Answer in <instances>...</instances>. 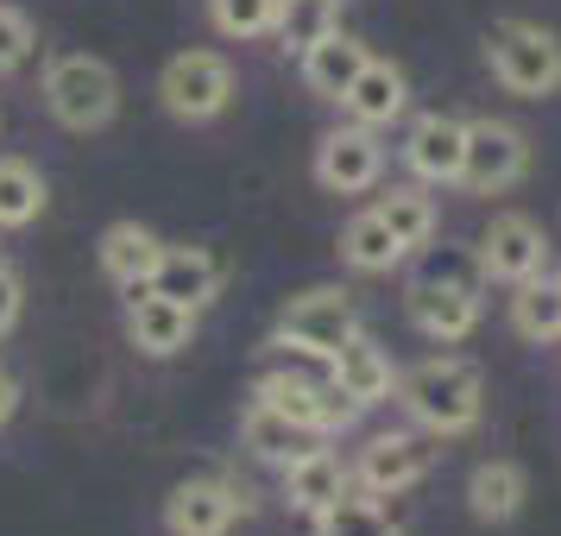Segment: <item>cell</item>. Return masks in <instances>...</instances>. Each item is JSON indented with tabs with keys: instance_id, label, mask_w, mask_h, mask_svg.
Returning <instances> with one entry per match:
<instances>
[{
	"instance_id": "cell-1",
	"label": "cell",
	"mask_w": 561,
	"mask_h": 536,
	"mask_svg": "<svg viewBox=\"0 0 561 536\" xmlns=\"http://www.w3.org/2000/svg\"><path fill=\"white\" fill-rule=\"evenodd\" d=\"M398 404L430 435H467L485 417V379L473 360H423L398 379Z\"/></svg>"
},
{
	"instance_id": "cell-2",
	"label": "cell",
	"mask_w": 561,
	"mask_h": 536,
	"mask_svg": "<svg viewBox=\"0 0 561 536\" xmlns=\"http://www.w3.org/2000/svg\"><path fill=\"white\" fill-rule=\"evenodd\" d=\"M45 107L57 127L70 133H102L121 114V77L107 70L102 57L89 52H64L45 64Z\"/></svg>"
},
{
	"instance_id": "cell-3",
	"label": "cell",
	"mask_w": 561,
	"mask_h": 536,
	"mask_svg": "<svg viewBox=\"0 0 561 536\" xmlns=\"http://www.w3.org/2000/svg\"><path fill=\"white\" fill-rule=\"evenodd\" d=\"M485 64H492V77L505 82L511 95L542 102V95L561 89V38L530 26V20H499L485 32Z\"/></svg>"
},
{
	"instance_id": "cell-4",
	"label": "cell",
	"mask_w": 561,
	"mask_h": 536,
	"mask_svg": "<svg viewBox=\"0 0 561 536\" xmlns=\"http://www.w3.org/2000/svg\"><path fill=\"white\" fill-rule=\"evenodd\" d=\"M359 334V309L347 290H334V284H316L304 297H290L278 316V329H272V347H297L309 360H334L347 341Z\"/></svg>"
},
{
	"instance_id": "cell-5",
	"label": "cell",
	"mask_w": 561,
	"mask_h": 536,
	"mask_svg": "<svg viewBox=\"0 0 561 536\" xmlns=\"http://www.w3.org/2000/svg\"><path fill=\"white\" fill-rule=\"evenodd\" d=\"M158 102L171 121L183 127H203V121H221L233 107V70L221 52H178L164 70H158Z\"/></svg>"
},
{
	"instance_id": "cell-6",
	"label": "cell",
	"mask_w": 561,
	"mask_h": 536,
	"mask_svg": "<svg viewBox=\"0 0 561 536\" xmlns=\"http://www.w3.org/2000/svg\"><path fill=\"white\" fill-rule=\"evenodd\" d=\"M530 171V139L511 127V121H467V164H460V183L473 196H505L517 190Z\"/></svg>"
},
{
	"instance_id": "cell-7",
	"label": "cell",
	"mask_w": 561,
	"mask_h": 536,
	"mask_svg": "<svg viewBox=\"0 0 561 536\" xmlns=\"http://www.w3.org/2000/svg\"><path fill=\"white\" fill-rule=\"evenodd\" d=\"M385 171V146H379V127H329L316 139V183L329 196H366Z\"/></svg>"
},
{
	"instance_id": "cell-8",
	"label": "cell",
	"mask_w": 561,
	"mask_h": 536,
	"mask_svg": "<svg viewBox=\"0 0 561 536\" xmlns=\"http://www.w3.org/2000/svg\"><path fill=\"white\" fill-rule=\"evenodd\" d=\"M253 398L259 404H272V410H284L290 423H304V430H316V435H334V430H347L359 417V404L354 398H341V385H316V379H290V373H265V379L253 385Z\"/></svg>"
},
{
	"instance_id": "cell-9",
	"label": "cell",
	"mask_w": 561,
	"mask_h": 536,
	"mask_svg": "<svg viewBox=\"0 0 561 536\" xmlns=\"http://www.w3.org/2000/svg\"><path fill=\"white\" fill-rule=\"evenodd\" d=\"M480 272L499 284H530L542 278V265H549V247H542V228H536L530 215H492V228L480 233Z\"/></svg>"
},
{
	"instance_id": "cell-10",
	"label": "cell",
	"mask_w": 561,
	"mask_h": 536,
	"mask_svg": "<svg viewBox=\"0 0 561 536\" xmlns=\"http://www.w3.org/2000/svg\"><path fill=\"white\" fill-rule=\"evenodd\" d=\"M240 511H253L247 486L228 480H183L171 499H164V531L171 536H228V524Z\"/></svg>"
},
{
	"instance_id": "cell-11",
	"label": "cell",
	"mask_w": 561,
	"mask_h": 536,
	"mask_svg": "<svg viewBox=\"0 0 561 536\" xmlns=\"http://www.w3.org/2000/svg\"><path fill=\"white\" fill-rule=\"evenodd\" d=\"M430 467H435V448L423 442V435L391 430V435H373V442L359 448L354 480H359V492L385 499V492H404V486H416Z\"/></svg>"
},
{
	"instance_id": "cell-12",
	"label": "cell",
	"mask_w": 561,
	"mask_h": 536,
	"mask_svg": "<svg viewBox=\"0 0 561 536\" xmlns=\"http://www.w3.org/2000/svg\"><path fill=\"white\" fill-rule=\"evenodd\" d=\"M404 309H410V322H416V334H430V341H467V334L480 329V290H467V284L410 278Z\"/></svg>"
},
{
	"instance_id": "cell-13",
	"label": "cell",
	"mask_w": 561,
	"mask_h": 536,
	"mask_svg": "<svg viewBox=\"0 0 561 536\" xmlns=\"http://www.w3.org/2000/svg\"><path fill=\"white\" fill-rule=\"evenodd\" d=\"M190 334H196V309L171 304V297H158V290H133V297H127V341L146 360L183 354V347H190Z\"/></svg>"
},
{
	"instance_id": "cell-14",
	"label": "cell",
	"mask_w": 561,
	"mask_h": 536,
	"mask_svg": "<svg viewBox=\"0 0 561 536\" xmlns=\"http://www.w3.org/2000/svg\"><path fill=\"white\" fill-rule=\"evenodd\" d=\"M404 164L416 183H460L467 164V121L455 114H423L404 139Z\"/></svg>"
},
{
	"instance_id": "cell-15",
	"label": "cell",
	"mask_w": 561,
	"mask_h": 536,
	"mask_svg": "<svg viewBox=\"0 0 561 536\" xmlns=\"http://www.w3.org/2000/svg\"><path fill=\"white\" fill-rule=\"evenodd\" d=\"M95 259H102V278L121 284V290H152V272L158 259H164V240L152 228H139V221H114V228L95 240Z\"/></svg>"
},
{
	"instance_id": "cell-16",
	"label": "cell",
	"mask_w": 561,
	"mask_h": 536,
	"mask_svg": "<svg viewBox=\"0 0 561 536\" xmlns=\"http://www.w3.org/2000/svg\"><path fill=\"white\" fill-rule=\"evenodd\" d=\"M373 64V52L359 45L354 32H341L334 26L329 38H316L304 57H297V70H304V89L316 95V102H341L347 89L359 82V70Z\"/></svg>"
},
{
	"instance_id": "cell-17",
	"label": "cell",
	"mask_w": 561,
	"mask_h": 536,
	"mask_svg": "<svg viewBox=\"0 0 561 536\" xmlns=\"http://www.w3.org/2000/svg\"><path fill=\"white\" fill-rule=\"evenodd\" d=\"M152 290L203 316L221 297V259L208 253V247H164V259H158V272H152Z\"/></svg>"
},
{
	"instance_id": "cell-18",
	"label": "cell",
	"mask_w": 561,
	"mask_h": 536,
	"mask_svg": "<svg viewBox=\"0 0 561 536\" xmlns=\"http://www.w3.org/2000/svg\"><path fill=\"white\" fill-rule=\"evenodd\" d=\"M347 492H354V467H341V455H329V448H309L304 460L284 467V499L304 511V517H322Z\"/></svg>"
},
{
	"instance_id": "cell-19",
	"label": "cell",
	"mask_w": 561,
	"mask_h": 536,
	"mask_svg": "<svg viewBox=\"0 0 561 536\" xmlns=\"http://www.w3.org/2000/svg\"><path fill=\"white\" fill-rule=\"evenodd\" d=\"M341 107H347V121H359V127H391L410 107V77L391 57H373V64L359 70V82L341 95Z\"/></svg>"
},
{
	"instance_id": "cell-20",
	"label": "cell",
	"mask_w": 561,
	"mask_h": 536,
	"mask_svg": "<svg viewBox=\"0 0 561 536\" xmlns=\"http://www.w3.org/2000/svg\"><path fill=\"white\" fill-rule=\"evenodd\" d=\"M329 379L341 385V398H354L359 410L366 404H385V398H398V373H391V360L366 341V334H354L341 354L329 360Z\"/></svg>"
},
{
	"instance_id": "cell-21",
	"label": "cell",
	"mask_w": 561,
	"mask_h": 536,
	"mask_svg": "<svg viewBox=\"0 0 561 536\" xmlns=\"http://www.w3.org/2000/svg\"><path fill=\"white\" fill-rule=\"evenodd\" d=\"M240 442H247V455H259L265 467H290V460H304L309 448H316V430H304V423H290L284 410L272 404H247V417H240Z\"/></svg>"
},
{
	"instance_id": "cell-22",
	"label": "cell",
	"mask_w": 561,
	"mask_h": 536,
	"mask_svg": "<svg viewBox=\"0 0 561 536\" xmlns=\"http://www.w3.org/2000/svg\"><path fill=\"white\" fill-rule=\"evenodd\" d=\"M404 240L391 233V221H385L379 208H359L354 221L341 228V265L347 272H359V278H379V272H391V265H404Z\"/></svg>"
},
{
	"instance_id": "cell-23",
	"label": "cell",
	"mask_w": 561,
	"mask_h": 536,
	"mask_svg": "<svg viewBox=\"0 0 561 536\" xmlns=\"http://www.w3.org/2000/svg\"><path fill=\"white\" fill-rule=\"evenodd\" d=\"M524 499H530V480H524L517 460H480L473 480H467V511L480 524H511L524 511Z\"/></svg>"
},
{
	"instance_id": "cell-24",
	"label": "cell",
	"mask_w": 561,
	"mask_h": 536,
	"mask_svg": "<svg viewBox=\"0 0 561 536\" xmlns=\"http://www.w3.org/2000/svg\"><path fill=\"white\" fill-rule=\"evenodd\" d=\"M45 203H51V190L38 178V164L32 158H0V228L7 233L32 228L45 215Z\"/></svg>"
},
{
	"instance_id": "cell-25",
	"label": "cell",
	"mask_w": 561,
	"mask_h": 536,
	"mask_svg": "<svg viewBox=\"0 0 561 536\" xmlns=\"http://www.w3.org/2000/svg\"><path fill=\"white\" fill-rule=\"evenodd\" d=\"M511 329L524 341H561V278H530L511 297Z\"/></svg>"
},
{
	"instance_id": "cell-26",
	"label": "cell",
	"mask_w": 561,
	"mask_h": 536,
	"mask_svg": "<svg viewBox=\"0 0 561 536\" xmlns=\"http://www.w3.org/2000/svg\"><path fill=\"white\" fill-rule=\"evenodd\" d=\"M334 26H341V0H284L272 38H278L284 52L304 57L309 45H316V38H329Z\"/></svg>"
},
{
	"instance_id": "cell-27",
	"label": "cell",
	"mask_w": 561,
	"mask_h": 536,
	"mask_svg": "<svg viewBox=\"0 0 561 536\" xmlns=\"http://www.w3.org/2000/svg\"><path fill=\"white\" fill-rule=\"evenodd\" d=\"M391 221V233L404 240L410 253L416 247H430V233H435V203H430V190H416V183H398V190H385L379 203H373Z\"/></svg>"
},
{
	"instance_id": "cell-28",
	"label": "cell",
	"mask_w": 561,
	"mask_h": 536,
	"mask_svg": "<svg viewBox=\"0 0 561 536\" xmlns=\"http://www.w3.org/2000/svg\"><path fill=\"white\" fill-rule=\"evenodd\" d=\"M203 7H208V26L221 38H265L278 26L284 0H203Z\"/></svg>"
},
{
	"instance_id": "cell-29",
	"label": "cell",
	"mask_w": 561,
	"mask_h": 536,
	"mask_svg": "<svg viewBox=\"0 0 561 536\" xmlns=\"http://www.w3.org/2000/svg\"><path fill=\"white\" fill-rule=\"evenodd\" d=\"M316 536H398V524L385 517L373 499H341V505H329L322 517H316Z\"/></svg>"
},
{
	"instance_id": "cell-30",
	"label": "cell",
	"mask_w": 561,
	"mask_h": 536,
	"mask_svg": "<svg viewBox=\"0 0 561 536\" xmlns=\"http://www.w3.org/2000/svg\"><path fill=\"white\" fill-rule=\"evenodd\" d=\"M32 52H38V38H32V20L20 13V7H0V70H20Z\"/></svg>"
},
{
	"instance_id": "cell-31",
	"label": "cell",
	"mask_w": 561,
	"mask_h": 536,
	"mask_svg": "<svg viewBox=\"0 0 561 536\" xmlns=\"http://www.w3.org/2000/svg\"><path fill=\"white\" fill-rule=\"evenodd\" d=\"M416 278H430V284H467V290H480L485 272H480V253H430Z\"/></svg>"
},
{
	"instance_id": "cell-32",
	"label": "cell",
	"mask_w": 561,
	"mask_h": 536,
	"mask_svg": "<svg viewBox=\"0 0 561 536\" xmlns=\"http://www.w3.org/2000/svg\"><path fill=\"white\" fill-rule=\"evenodd\" d=\"M20 304H26V284H20L13 265H0V334L20 322Z\"/></svg>"
},
{
	"instance_id": "cell-33",
	"label": "cell",
	"mask_w": 561,
	"mask_h": 536,
	"mask_svg": "<svg viewBox=\"0 0 561 536\" xmlns=\"http://www.w3.org/2000/svg\"><path fill=\"white\" fill-rule=\"evenodd\" d=\"M13 410H20V379H13V373L0 366V430L13 423Z\"/></svg>"
}]
</instances>
